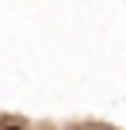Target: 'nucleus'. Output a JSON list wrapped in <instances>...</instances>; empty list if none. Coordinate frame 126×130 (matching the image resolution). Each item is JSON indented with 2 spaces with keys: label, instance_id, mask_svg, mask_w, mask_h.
I'll use <instances>...</instances> for the list:
<instances>
[{
  "label": "nucleus",
  "instance_id": "nucleus-1",
  "mask_svg": "<svg viewBox=\"0 0 126 130\" xmlns=\"http://www.w3.org/2000/svg\"><path fill=\"white\" fill-rule=\"evenodd\" d=\"M4 130H19V126H4Z\"/></svg>",
  "mask_w": 126,
  "mask_h": 130
}]
</instances>
